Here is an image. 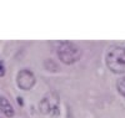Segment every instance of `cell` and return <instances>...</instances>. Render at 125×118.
I'll return each instance as SVG.
<instances>
[{
    "label": "cell",
    "mask_w": 125,
    "mask_h": 118,
    "mask_svg": "<svg viewBox=\"0 0 125 118\" xmlns=\"http://www.w3.org/2000/svg\"><path fill=\"white\" fill-rule=\"evenodd\" d=\"M58 55L60 57V60L65 63H73L80 59L81 51L80 49L70 42H62L58 49Z\"/></svg>",
    "instance_id": "2"
},
{
    "label": "cell",
    "mask_w": 125,
    "mask_h": 118,
    "mask_svg": "<svg viewBox=\"0 0 125 118\" xmlns=\"http://www.w3.org/2000/svg\"><path fill=\"white\" fill-rule=\"evenodd\" d=\"M35 83V77L33 72H30L28 70L20 71L18 75V84L21 90H30Z\"/></svg>",
    "instance_id": "3"
},
{
    "label": "cell",
    "mask_w": 125,
    "mask_h": 118,
    "mask_svg": "<svg viewBox=\"0 0 125 118\" xmlns=\"http://www.w3.org/2000/svg\"><path fill=\"white\" fill-rule=\"evenodd\" d=\"M55 108H58V97L56 96H46L40 103V111L44 113H50Z\"/></svg>",
    "instance_id": "4"
},
{
    "label": "cell",
    "mask_w": 125,
    "mask_h": 118,
    "mask_svg": "<svg viewBox=\"0 0 125 118\" xmlns=\"http://www.w3.org/2000/svg\"><path fill=\"white\" fill-rule=\"evenodd\" d=\"M0 110L6 114V117H13V114H14L11 104H10L8 102V100L4 98V97H0Z\"/></svg>",
    "instance_id": "5"
},
{
    "label": "cell",
    "mask_w": 125,
    "mask_h": 118,
    "mask_svg": "<svg viewBox=\"0 0 125 118\" xmlns=\"http://www.w3.org/2000/svg\"><path fill=\"white\" fill-rule=\"evenodd\" d=\"M4 75H5V67L3 61H0V76H4Z\"/></svg>",
    "instance_id": "7"
},
{
    "label": "cell",
    "mask_w": 125,
    "mask_h": 118,
    "mask_svg": "<svg viewBox=\"0 0 125 118\" xmlns=\"http://www.w3.org/2000/svg\"><path fill=\"white\" fill-rule=\"evenodd\" d=\"M106 65L115 73L125 72V49L119 46L110 49L106 55Z\"/></svg>",
    "instance_id": "1"
},
{
    "label": "cell",
    "mask_w": 125,
    "mask_h": 118,
    "mask_svg": "<svg viewBox=\"0 0 125 118\" xmlns=\"http://www.w3.org/2000/svg\"><path fill=\"white\" fill-rule=\"evenodd\" d=\"M118 90L123 96H125V77H123L118 81Z\"/></svg>",
    "instance_id": "6"
}]
</instances>
